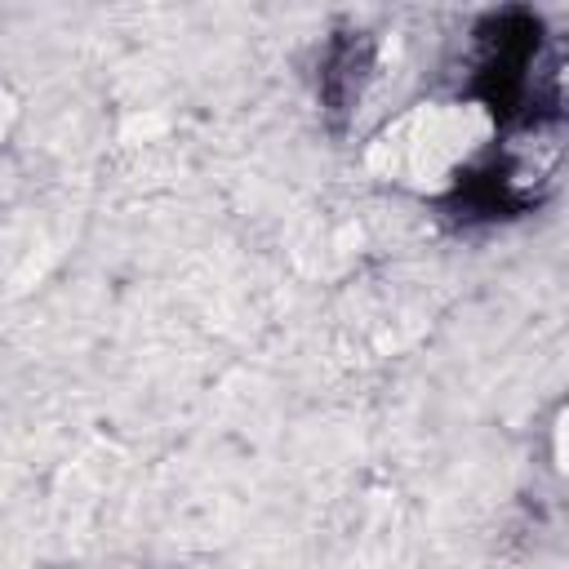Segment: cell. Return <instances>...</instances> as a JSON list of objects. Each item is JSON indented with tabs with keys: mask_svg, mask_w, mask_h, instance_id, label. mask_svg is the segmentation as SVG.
I'll use <instances>...</instances> for the list:
<instances>
[{
	"mask_svg": "<svg viewBox=\"0 0 569 569\" xmlns=\"http://www.w3.org/2000/svg\"><path fill=\"white\" fill-rule=\"evenodd\" d=\"M4 116H9V111H0V133H4Z\"/></svg>",
	"mask_w": 569,
	"mask_h": 569,
	"instance_id": "2",
	"label": "cell"
},
{
	"mask_svg": "<svg viewBox=\"0 0 569 569\" xmlns=\"http://www.w3.org/2000/svg\"><path fill=\"white\" fill-rule=\"evenodd\" d=\"M493 133V116L480 102H422L382 124L369 169L405 191L445 196L480 164Z\"/></svg>",
	"mask_w": 569,
	"mask_h": 569,
	"instance_id": "1",
	"label": "cell"
}]
</instances>
